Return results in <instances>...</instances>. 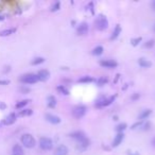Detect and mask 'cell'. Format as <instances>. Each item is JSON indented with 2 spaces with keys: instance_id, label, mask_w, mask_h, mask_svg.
Returning a JSON list of instances; mask_svg holds the SVG:
<instances>
[{
  "instance_id": "cell-1",
  "label": "cell",
  "mask_w": 155,
  "mask_h": 155,
  "mask_svg": "<svg viewBox=\"0 0 155 155\" xmlns=\"http://www.w3.org/2000/svg\"><path fill=\"white\" fill-rule=\"evenodd\" d=\"M69 136L71 138H73V139H76L78 141V143L80 145V147H82L83 149L87 148L89 146V143H90L89 139L86 137V135L83 133L82 131H74V132L69 134Z\"/></svg>"
},
{
  "instance_id": "cell-2",
  "label": "cell",
  "mask_w": 155,
  "mask_h": 155,
  "mask_svg": "<svg viewBox=\"0 0 155 155\" xmlns=\"http://www.w3.org/2000/svg\"><path fill=\"white\" fill-rule=\"evenodd\" d=\"M96 28L98 29L99 31H104L108 28V20L106 18V16L104 14H99L97 16V18L95 20Z\"/></svg>"
},
{
  "instance_id": "cell-3",
  "label": "cell",
  "mask_w": 155,
  "mask_h": 155,
  "mask_svg": "<svg viewBox=\"0 0 155 155\" xmlns=\"http://www.w3.org/2000/svg\"><path fill=\"white\" fill-rule=\"evenodd\" d=\"M20 141H21V143L23 145V147L28 148V149L34 148L35 145H36V141H35L34 137L29 133L22 134L21 137H20Z\"/></svg>"
},
{
  "instance_id": "cell-4",
  "label": "cell",
  "mask_w": 155,
  "mask_h": 155,
  "mask_svg": "<svg viewBox=\"0 0 155 155\" xmlns=\"http://www.w3.org/2000/svg\"><path fill=\"white\" fill-rule=\"evenodd\" d=\"M86 112H87V108H86L85 105L79 104L73 107L72 116L74 118H76V119H80V118H82L83 116L86 114Z\"/></svg>"
},
{
  "instance_id": "cell-5",
  "label": "cell",
  "mask_w": 155,
  "mask_h": 155,
  "mask_svg": "<svg viewBox=\"0 0 155 155\" xmlns=\"http://www.w3.org/2000/svg\"><path fill=\"white\" fill-rule=\"evenodd\" d=\"M39 147H41V150L49 151V150L53 148V141L49 137H41V139H39Z\"/></svg>"
},
{
  "instance_id": "cell-6",
  "label": "cell",
  "mask_w": 155,
  "mask_h": 155,
  "mask_svg": "<svg viewBox=\"0 0 155 155\" xmlns=\"http://www.w3.org/2000/svg\"><path fill=\"white\" fill-rule=\"evenodd\" d=\"M20 81L25 84H35L38 82V79L35 73H25V74L21 76Z\"/></svg>"
},
{
  "instance_id": "cell-7",
  "label": "cell",
  "mask_w": 155,
  "mask_h": 155,
  "mask_svg": "<svg viewBox=\"0 0 155 155\" xmlns=\"http://www.w3.org/2000/svg\"><path fill=\"white\" fill-rule=\"evenodd\" d=\"M99 64L104 68H115L118 66V63L114 60H100Z\"/></svg>"
},
{
  "instance_id": "cell-8",
  "label": "cell",
  "mask_w": 155,
  "mask_h": 155,
  "mask_svg": "<svg viewBox=\"0 0 155 155\" xmlns=\"http://www.w3.org/2000/svg\"><path fill=\"white\" fill-rule=\"evenodd\" d=\"M45 119L52 124H59L62 121V119L59 116H56V115L54 114H50V113H47V114L45 115Z\"/></svg>"
},
{
  "instance_id": "cell-9",
  "label": "cell",
  "mask_w": 155,
  "mask_h": 155,
  "mask_svg": "<svg viewBox=\"0 0 155 155\" xmlns=\"http://www.w3.org/2000/svg\"><path fill=\"white\" fill-rule=\"evenodd\" d=\"M89 28H88V23L85 21L81 22L80 25H78V28H76V33L79 35H86L88 33Z\"/></svg>"
},
{
  "instance_id": "cell-10",
  "label": "cell",
  "mask_w": 155,
  "mask_h": 155,
  "mask_svg": "<svg viewBox=\"0 0 155 155\" xmlns=\"http://www.w3.org/2000/svg\"><path fill=\"white\" fill-rule=\"evenodd\" d=\"M36 76H37L38 81L45 82V81H47V80L50 78V72H49V70H47V69H41L36 73Z\"/></svg>"
},
{
  "instance_id": "cell-11",
  "label": "cell",
  "mask_w": 155,
  "mask_h": 155,
  "mask_svg": "<svg viewBox=\"0 0 155 155\" xmlns=\"http://www.w3.org/2000/svg\"><path fill=\"white\" fill-rule=\"evenodd\" d=\"M16 119H17V115L15 113H11L10 115H8V117L3 119V124L4 125H11V124L15 123Z\"/></svg>"
},
{
  "instance_id": "cell-12",
  "label": "cell",
  "mask_w": 155,
  "mask_h": 155,
  "mask_svg": "<svg viewBox=\"0 0 155 155\" xmlns=\"http://www.w3.org/2000/svg\"><path fill=\"white\" fill-rule=\"evenodd\" d=\"M124 139V134L123 133H117V135L114 137V140H113V143H112V146L116 148L122 143V140Z\"/></svg>"
},
{
  "instance_id": "cell-13",
  "label": "cell",
  "mask_w": 155,
  "mask_h": 155,
  "mask_svg": "<svg viewBox=\"0 0 155 155\" xmlns=\"http://www.w3.org/2000/svg\"><path fill=\"white\" fill-rule=\"evenodd\" d=\"M54 155H68V148L65 145H60L54 151Z\"/></svg>"
},
{
  "instance_id": "cell-14",
  "label": "cell",
  "mask_w": 155,
  "mask_h": 155,
  "mask_svg": "<svg viewBox=\"0 0 155 155\" xmlns=\"http://www.w3.org/2000/svg\"><path fill=\"white\" fill-rule=\"evenodd\" d=\"M138 64L143 68H150V67L152 66V62L148 60V59H146V57H139L138 59Z\"/></svg>"
},
{
  "instance_id": "cell-15",
  "label": "cell",
  "mask_w": 155,
  "mask_h": 155,
  "mask_svg": "<svg viewBox=\"0 0 155 155\" xmlns=\"http://www.w3.org/2000/svg\"><path fill=\"white\" fill-rule=\"evenodd\" d=\"M151 114H152V110H150V108L149 110H143V111L138 115V120L139 121L145 120V119H147Z\"/></svg>"
},
{
  "instance_id": "cell-16",
  "label": "cell",
  "mask_w": 155,
  "mask_h": 155,
  "mask_svg": "<svg viewBox=\"0 0 155 155\" xmlns=\"http://www.w3.org/2000/svg\"><path fill=\"white\" fill-rule=\"evenodd\" d=\"M121 33V25H116L115 29L113 30V33L111 35V41H114L119 36V34Z\"/></svg>"
},
{
  "instance_id": "cell-17",
  "label": "cell",
  "mask_w": 155,
  "mask_h": 155,
  "mask_svg": "<svg viewBox=\"0 0 155 155\" xmlns=\"http://www.w3.org/2000/svg\"><path fill=\"white\" fill-rule=\"evenodd\" d=\"M47 105L48 107L50 108H54L56 106V99L54 96H49L47 98Z\"/></svg>"
},
{
  "instance_id": "cell-18",
  "label": "cell",
  "mask_w": 155,
  "mask_h": 155,
  "mask_svg": "<svg viewBox=\"0 0 155 155\" xmlns=\"http://www.w3.org/2000/svg\"><path fill=\"white\" fill-rule=\"evenodd\" d=\"M16 31H17V29H16V28L6 29V30H3V31L0 32V36H2V37H4V36H9V35L14 34Z\"/></svg>"
},
{
  "instance_id": "cell-19",
  "label": "cell",
  "mask_w": 155,
  "mask_h": 155,
  "mask_svg": "<svg viewBox=\"0 0 155 155\" xmlns=\"http://www.w3.org/2000/svg\"><path fill=\"white\" fill-rule=\"evenodd\" d=\"M23 148L20 145H15L13 147V155H23Z\"/></svg>"
},
{
  "instance_id": "cell-20",
  "label": "cell",
  "mask_w": 155,
  "mask_h": 155,
  "mask_svg": "<svg viewBox=\"0 0 155 155\" xmlns=\"http://www.w3.org/2000/svg\"><path fill=\"white\" fill-rule=\"evenodd\" d=\"M56 90L60 92V94H62V95H65V96H68L70 94L69 89L67 88L65 85H59L56 87Z\"/></svg>"
},
{
  "instance_id": "cell-21",
  "label": "cell",
  "mask_w": 155,
  "mask_h": 155,
  "mask_svg": "<svg viewBox=\"0 0 155 155\" xmlns=\"http://www.w3.org/2000/svg\"><path fill=\"white\" fill-rule=\"evenodd\" d=\"M94 81H95V79L90 76H83L78 80L79 83H92V82H94Z\"/></svg>"
},
{
  "instance_id": "cell-22",
  "label": "cell",
  "mask_w": 155,
  "mask_h": 155,
  "mask_svg": "<svg viewBox=\"0 0 155 155\" xmlns=\"http://www.w3.org/2000/svg\"><path fill=\"white\" fill-rule=\"evenodd\" d=\"M105 99H106V97L105 96H100V97H98L97 98V100H96V107H103V104H104L105 102Z\"/></svg>"
},
{
  "instance_id": "cell-23",
  "label": "cell",
  "mask_w": 155,
  "mask_h": 155,
  "mask_svg": "<svg viewBox=\"0 0 155 155\" xmlns=\"http://www.w3.org/2000/svg\"><path fill=\"white\" fill-rule=\"evenodd\" d=\"M30 100H28V99H25V100H21V101H19L16 103L15 107L17 108V110H21V108H23L25 106V105H28L29 103H30Z\"/></svg>"
},
{
  "instance_id": "cell-24",
  "label": "cell",
  "mask_w": 155,
  "mask_h": 155,
  "mask_svg": "<svg viewBox=\"0 0 155 155\" xmlns=\"http://www.w3.org/2000/svg\"><path fill=\"white\" fill-rule=\"evenodd\" d=\"M33 114V111L30 110V108H25V110H21V111L19 112L18 116L20 117H27V116H31Z\"/></svg>"
},
{
  "instance_id": "cell-25",
  "label": "cell",
  "mask_w": 155,
  "mask_h": 155,
  "mask_svg": "<svg viewBox=\"0 0 155 155\" xmlns=\"http://www.w3.org/2000/svg\"><path fill=\"white\" fill-rule=\"evenodd\" d=\"M107 82H108V78H107V76H100V78H98V79L96 80V83H97L99 86L105 85V84H106Z\"/></svg>"
},
{
  "instance_id": "cell-26",
  "label": "cell",
  "mask_w": 155,
  "mask_h": 155,
  "mask_svg": "<svg viewBox=\"0 0 155 155\" xmlns=\"http://www.w3.org/2000/svg\"><path fill=\"white\" fill-rule=\"evenodd\" d=\"M103 51H104V48L102 47V46H97V47H95L92 49V53L94 55H101L103 53Z\"/></svg>"
},
{
  "instance_id": "cell-27",
  "label": "cell",
  "mask_w": 155,
  "mask_h": 155,
  "mask_svg": "<svg viewBox=\"0 0 155 155\" xmlns=\"http://www.w3.org/2000/svg\"><path fill=\"white\" fill-rule=\"evenodd\" d=\"M127 127V123H125V122H122V123L118 124L115 130H116V132H117V133H123V131L125 130Z\"/></svg>"
},
{
  "instance_id": "cell-28",
  "label": "cell",
  "mask_w": 155,
  "mask_h": 155,
  "mask_svg": "<svg viewBox=\"0 0 155 155\" xmlns=\"http://www.w3.org/2000/svg\"><path fill=\"white\" fill-rule=\"evenodd\" d=\"M115 99H116V95L111 96V97H106L104 104H103V107H104V106H108V105H111L112 103L115 101Z\"/></svg>"
},
{
  "instance_id": "cell-29",
  "label": "cell",
  "mask_w": 155,
  "mask_h": 155,
  "mask_svg": "<svg viewBox=\"0 0 155 155\" xmlns=\"http://www.w3.org/2000/svg\"><path fill=\"white\" fill-rule=\"evenodd\" d=\"M45 62V59L44 57H41V56H37V57H35V59H33L31 62L32 65H39V64H43Z\"/></svg>"
},
{
  "instance_id": "cell-30",
  "label": "cell",
  "mask_w": 155,
  "mask_h": 155,
  "mask_svg": "<svg viewBox=\"0 0 155 155\" xmlns=\"http://www.w3.org/2000/svg\"><path fill=\"white\" fill-rule=\"evenodd\" d=\"M143 41V37L141 36H138V37H134L131 39V45L132 46H134V47H136V46H138L139 45L140 41Z\"/></svg>"
},
{
  "instance_id": "cell-31",
  "label": "cell",
  "mask_w": 155,
  "mask_h": 155,
  "mask_svg": "<svg viewBox=\"0 0 155 155\" xmlns=\"http://www.w3.org/2000/svg\"><path fill=\"white\" fill-rule=\"evenodd\" d=\"M61 9V2L60 1H56V2H54L50 8V11L51 12H56L59 10Z\"/></svg>"
},
{
  "instance_id": "cell-32",
  "label": "cell",
  "mask_w": 155,
  "mask_h": 155,
  "mask_svg": "<svg viewBox=\"0 0 155 155\" xmlns=\"http://www.w3.org/2000/svg\"><path fill=\"white\" fill-rule=\"evenodd\" d=\"M143 121H137V122H135L134 124H132V127H131V129L132 130H136L137 127H140L141 125H143Z\"/></svg>"
},
{
  "instance_id": "cell-33",
  "label": "cell",
  "mask_w": 155,
  "mask_h": 155,
  "mask_svg": "<svg viewBox=\"0 0 155 155\" xmlns=\"http://www.w3.org/2000/svg\"><path fill=\"white\" fill-rule=\"evenodd\" d=\"M150 127H151V123H150V122H145V123H143V125L140 127V129L143 131H147V130H149Z\"/></svg>"
},
{
  "instance_id": "cell-34",
  "label": "cell",
  "mask_w": 155,
  "mask_h": 155,
  "mask_svg": "<svg viewBox=\"0 0 155 155\" xmlns=\"http://www.w3.org/2000/svg\"><path fill=\"white\" fill-rule=\"evenodd\" d=\"M154 44H155L154 39H150V41H148L146 44H145V47L146 48H152L153 46H154Z\"/></svg>"
},
{
  "instance_id": "cell-35",
  "label": "cell",
  "mask_w": 155,
  "mask_h": 155,
  "mask_svg": "<svg viewBox=\"0 0 155 155\" xmlns=\"http://www.w3.org/2000/svg\"><path fill=\"white\" fill-rule=\"evenodd\" d=\"M140 98V94H138V92H134L133 95L131 96V99L133 100V101H135V100H137V99Z\"/></svg>"
},
{
  "instance_id": "cell-36",
  "label": "cell",
  "mask_w": 155,
  "mask_h": 155,
  "mask_svg": "<svg viewBox=\"0 0 155 155\" xmlns=\"http://www.w3.org/2000/svg\"><path fill=\"white\" fill-rule=\"evenodd\" d=\"M127 155H140V153L138 151H133V150H127Z\"/></svg>"
},
{
  "instance_id": "cell-37",
  "label": "cell",
  "mask_w": 155,
  "mask_h": 155,
  "mask_svg": "<svg viewBox=\"0 0 155 155\" xmlns=\"http://www.w3.org/2000/svg\"><path fill=\"white\" fill-rule=\"evenodd\" d=\"M90 10V12H92V14H94L95 13V10H94V3L92 2H89L88 4H87V10Z\"/></svg>"
},
{
  "instance_id": "cell-38",
  "label": "cell",
  "mask_w": 155,
  "mask_h": 155,
  "mask_svg": "<svg viewBox=\"0 0 155 155\" xmlns=\"http://www.w3.org/2000/svg\"><path fill=\"white\" fill-rule=\"evenodd\" d=\"M6 107H8V106H6V103L2 101H0V111H3V110H6Z\"/></svg>"
},
{
  "instance_id": "cell-39",
  "label": "cell",
  "mask_w": 155,
  "mask_h": 155,
  "mask_svg": "<svg viewBox=\"0 0 155 155\" xmlns=\"http://www.w3.org/2000/svg\"><path fill=\"white\" fill-rule=\"evenodd\" d=\"M10 84L9 80H0V85H8Z\"/></svg>"
},
{
  "instance_id": "cell-40",
  "label": "cell",
  "mask_w": 155,
  "mask_h": 155,
  "mask_svg": "<svg viewBox=\"0 0 155 155\" xmlns=\"http://www.w3.org/2000/svg\"><path fill=\"white\" fill-rule=\"evenodd\" d=\"M20 90H21L22 92H30V88H25V87H21V88H20Z\"/></svg>"
},
{
  "instance_id": "cell-41",
  "label": "cell",
  "mask_w": 155,
  "mask_h": 155,
  "mask_svg": "<svg viewBox=\"0 0 155 155\" xmlns=\"http://www.w3.org/2000/svg\"><path fill=\"white\" fill-rule=\"evenodd\" d=\"M151 8H152L153 11H155V0H153L152 3H151Z\"/></svg>"
},
{
  "instance_id": "cell-42",
  "label": "cell",
  "mask_w": 155,
  "mask_h": 155,
  "mask_svg": "<svg viewBox=\"0 0 155 155\" xmlns=\"http://www.w3.org/2000/svg\"><path fill=\"white\" fill-rule=\"evenodd\" d=\"M119 76H120V74H119V73H118L117 76H116V79H115V81H114V83H116L118 81V79H119Z\"/></svg>"
},
{
  "instance_id": "cell-43",
  "label": "cell",
  "mask_w": 155,
  "mask_h": 155,
  "mask_svg": "<svg viewBox=\"0 0 155 155\" xmlns=\"http://www.w3.org/2000/svg\"><path fill=\"white\" fill-rule=\"evenodd\" d=\"M4 18H6V17H4V16H3V15H0V21H2V20H4Z\"/></svg>"
},
{
  "instance_id": "cell-44",
  "label": "cell",
  "mask_w": 155,
  "mask_h": 155,
  "mask_svg": "<svg viewBox=\"0 0 155 155\" xmlns=\"http://www.w3.org/2000/svg\"><path fill=\"white\" fill-rule=\"evenodd\" d=\"M113 118H114V120H118V117H117V116H114Z\"/></svg>"
},
{
  "instance_id": "cell-45",
  "label": "cell",
  "mask_w": 155,
  "mask_h": 155,
  "mask_svg": "<svg viewBox=\"0 0 155 155\" xmlns=\"http://www.w3.org/2000/svg\"><path fill=\"white\" fill-rule=\"evenodd\" d=\"M152 143H153V145H154V146H155V138H154V139L152 140Z\"/></svg>"
},
{
  "instance_id": "cell-46",
  "label": "cell",
  "mask_w": 155,
  "mask_h": 155,
  "mask_svg": "<svg viewBox=\"0 0 155 155\" xmlns=\"http://www.w3.org/2000/svg\"><path fill=\"white\" fill-rule=\"evenodd\" d=\"M153 30H154V31H155V25H154V27H153Z\"/></svg>"
}]
</instances>
